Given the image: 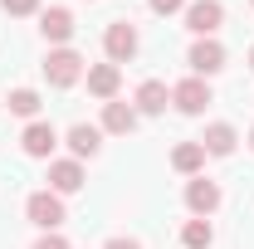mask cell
Masks as SVG:
<instances>
[{"instance_id":"cell-1","label":"cell","mask_w":254,"mask_h":249,"mask_svg":"<svg viewBox=\"0 0 254 249\" xmlns=\"http://www.w3.org/2000/svg\"><path fill=\"white\" fill-rule=\"evenodd\" d=\"M88 73V63H83V54L78 49H49V59H44V78H49V88H73L78 78Z\"/></svg>"},{"instance_id":"cell-2","label":"cell","mask_w":254,"mask_h":249,"mask_svg":"<svg viewBox=\"0 0 254 249\" xmlns=\"http://www.w3.org/2000/svg\"><path fill=\"white\" fill-rule=\"evenodd\" d=\"M137 49H142V39H137V25H127V20H113L108 30H103V54H108V63H132L137 59Z\"/></svg>"},{"instance_id":"cell-3","label":"cell","mask_w":254,"mask_h":249,"mask_svg":"<svg viewBox=\"0 0 254 249\" xmlns=\"http://www.w3.org/2000/svg\"><path fill=\"white\" fill-rule=\"evenodd\" d=\"M25 215H30V225H39L44 235H54L64 220H68V210H64V195H54V190H34L30 200H25Z\"/></svg>"},{"instance_id":"cell-4","label":"cell","mask_w":254,"mask_h":249,"mask_svg":"<svg viewBox=\"0 0 254 249\" xmlns=\"http://www.w3.org/2000/svg\"><path fill=\"white\" fill-rule=\"evenodd\" d=\"M210 103H215L210 83H205V78H195V73H190V78H181V83L171 88V108H176V113H186V118H200Z\"/></svg>"},{"instance_id":"cell-5","label":"cell","mask_w":254,"mask_h":249,"mask_svg":"<svg viewBox=\"0 0 254 249\" xmlns=\"http://www.w3.org/2000/svg\"><path fill=\"white\" fill-rule=\"evenodd\" d=\"M181 15H186V30L195 34V39H215V30L225 25V5L220 0H190Z\"/></svg>"},{"instance_id":"cell-6","label":"cell","mask_w":254,"mask_h":249,"mask_svg":"<svg viewBox=\"0 0 254 249\" xmlns=\"http://www.w3.org/2000/svg\"><path fill=\"white\" fill-rule=\"evenodd\" d=\"M186 210L195 220H210L215 210H220V186H215L210 176H190L186 181Z\"/></svg>"},{"instance_id":"cell-7","label":"cell","mask_w":254,"mask_h":249,"mask_svg":"<svg viewBox=\"0 0 254 249\" xmlns=\"http://www.w3.org/2000/svg\"><path fill=\"white\" fill-rule=\"evenodd\" d=\"M186 63H190L195 78H210V73L225 68V44L220 39H195V44L186 49Z\"/></svg>"},{"instance_id":"cell-8","label":"cell","mask_w":254,"mask_h":249,"mask_svg":"<svg viewBox=\"0 0 254 249\" xmlns=\"http://www.w3.org/2000/svg\"><path fill=\"white\" fill-rule=\"evenodd\" d=\"M73 30H78V25H73V10H68V5H49V10H39V34H44L54 49H64V44L73 39Z\"/></svg>"},{"instance_id":"cell-9","label":"cell","mask_w":254,"mask_h":249,"mask_svg":"<svg viewBox=\"0 0 254 249\" xmlns=\"http://www.w3.org/2000/svg\"><path fill=\"white\" fill-rule=\"evenodd\" d=\"M132 108H137V118H161V113L171 108V88H166L161 78H147V83H137Z\"/></svg>"},{"instance_id":"cell-10","label":"cell","mask_w":254,"mask_h":249,"mask_svg":"<svg viewBox=\"0 0 254 249\" xmlns=\"http://www.w3.org/2000/svg\"><path fill=\"white\" fill-rule=\"evenodd\" d=\"M20 147H25V156H34V161L54 156V147H59V132H54V123L34 118V123L25 127V132H20Z\"/></svg>"},{"instance_id":"cell-11","label":"cell","mask_w":254,"mask_h":249,"mask_svg":"<svg viewBox=\"0 0 254 249\" xmlns=\"http://www.w3.org/2000/svg\"><path fill=\"white\" fill-rule=\"evenodd\" d=\"M83 161H73V156H59V161H49V190L54 195H73V190H83Z\"/></svg>"},{"instance_id":"cell-12","label":"cell","mask_w":254,"mask_h":249,"mask_svg":"<svg viewBox=\"0 0 254 249\" xmlns=\"http://www.w3.org/2000/svg\"><path fill=\"white\" fill-rule=\"evenodd\" d=\"M64 142H68L73 161H93V156L103 152V127H93V123H73Z\"/></svg>"},{"instance_id":"cell-13","label":"cell","mask_w":254,"mask_h":249,"mask_svg":"<svg viewBox=\"0 0 254 249\" xmlns=\"http://www.w3.org/2000/svg\"><path fill=\"white\" fill-rule=\"evenodd\" d=\"M83 78H88V93L103 98V103H113L118 88H123V68H118V63H88Z\"/></svg>"},{"instance_id":"cell-14","label":"cell","mask_w":254,"mask_h":249,"mask_svg":"<svg viewBox=\"0 0 254 249\" xmlns=\"http://www.w3.org/2000/svg\"><path fill=\"white\" fill-rule=\"evenodd\" d=\"M137 123H142V118H137V108H132V103H118V98H113V103H103V132H113V137H132V132H137Z\"/></svg>"},{"instance_id":"cell-15","label":"cell","mask_w":254,"mask_h":249,"mask_svg":"<svg viewBox=\"0 0 254 249\" xmlns=\"http://www.w3.org/2000/svg\"><path fill=\"white\" fill-rule=\"evenodd\" d=\"M200 147H205V156H230L235 147H240V132H235L230 123H210L205 137H200Z\"/></svg>"},{"instance_id":"cell-16","label":"cell","mask_w":254,"mask_h":249,"mask_svg":"<svg viewBox=\"0 0 254 249\" xmlns=\"http://www.w3.org/2000/svg\"><path fill=\"white\" fill-rule=\"evenodd\" d=\"M171 166H176L181 176H200V166H205V147H200V142H176V147H171Z\"/></svg>"},{"instance_id":"cell-17","label":"cell","mask_w":254,"mask_h":249,"mask_svg":"<svg viewBox=\"0 0 254 249\" xmlns=\"http://www.w3.org/2000/svg\"><path fill=\"white\" fill-rule=\"evenodd\" d=\"M5 108H10V113H15V118H39V93H34V88H10V93H5Z\"/></svg>"},{"instance_id":"cell-18","label":"cell","mask_w":254,"mask_h":249,"mask_svg":"<svg viewBox=\"0 0 254 249\" xmlns=\"http://www.w3.org/2000/svg\"><path fill=\"white\" fill-rule=\"evenodd\" d=\"M181 245H186V249H210V245H215L210 220H186V225H181Z\"/></svg>"},{"instance_id":"cell-19","label":"cell","mask_w":254,"mask_h":249,"mask_svg":"<svg viewBox=\"0 0 254 249\" xmlns=\"http://www.w3.org/2000/svg\"><path fill=\"white\" fill-rule=\"evenodd\" d=\"M0 10H5V15H39L44 5H39V0H0Z\"/></svg>"},{"instance_id":"cell-20","label":"cell","mask_w":254,"mask_h":249,"mask_svg":"<svg viewBox=\"0 0 254 249\" xmlns=\"http://www.w3.org/2000/svg\"><path fill=\"white\" fill-rule=\"evenodd\" d=\"M186 5H190V0H147V10H152V15H181Z\"/></svg>"},{"instance_id":"cell-21","label":"cell","mask_w":254,"mask_h":249,"mask_svg":"<svg viewBox=\"0 0 254 249\" xmlns=\"http://www.w3.org/2000/svg\"><path fill=\"white\" fill-rule=\"evenodd\" d=\"M30 249H68V240H64L59 230H54V235H39V240H34Z\"/></svg>"},{"instance_id":"cell-22","label":"cell","mask_w":254,"mask_h":249,"mask_svg":"<svg viewBox=\"0 0 254 249\" xmlns=\"http://www.w3.org/2000/svg\"><path fill=\"white\" fill-rule=\"evenodd\" d=\"M103 249H142V245H137V240H127V235H113Z\"/></svg>"},{"instance_id":"cell-23","label":"cell","mask_w":254,"mask_h":249,"mask_svg":"<svg viewBox=\"0 0 254 249\" xmlns=\"http://www.w3.org/2000/svg\"><path fill=\"white\" fill-rule=\"evenodd\" d=\"M250 152H254V127H250Z\"/></svg>"},{"instance_id":"cell-24","label":"cell","mask_w":254,"mask_h":249,"mask_svg":"<svg viewBox=\"0 0 254 249\" xmlns=\"http://www.w3.org/2000/svg\"><path fill=\"white\" fill-rule=\"evenodd\" d=\"M250 68H254V49H250Z\"/></svg>"},{"instance_id":"cell-25","label":"cell","mask_w":254,"mask_h":249,"mask_svg":"<svg viewBox=\"0 0 254 249\" xmlns=\"http://www.w3.org/2000/svg\"><path fill=\"white\" fill-rule=\"evenodd\" d=\"M250 5H254V0H250Z\"/></svg>"}]
</instances>
